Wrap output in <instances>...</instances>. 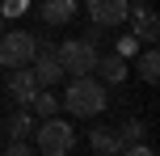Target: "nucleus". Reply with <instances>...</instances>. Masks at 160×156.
Returning <instances> with one entry per match:
<instances>
[{"label":"nucleus","mask_w":160,"mask_h":156,"mask_svg":"<svg viewBox=\"0 0 160 156\" xmlns=\"http://www.w3.org/2000/svg\"><path fill=\"white\" fill-rule=\"evenodd\" d=\"M0 127H4V135H8V139H30V135H34V114H25V110H13V114H8Z\"/></svg>","instance_id":"12"},{"label":"nucleus","mask_w":160,"mask_h":156,"mask_svg":"<svg viewBox=\"0 0 160 156\" xmlns=\"http://www.w3.org/2000/svg\"><path fill=\"white\" fill-rule=\"evenodd\" d=\"M25 8H30V0H0V13L4 17H21Z\"/></svg>","instance_id":"17"},{"label":"nucleus","mask_w":160,"mask_h":156,"mask_svg":"<svg viewBox=\"0 0 160 156\" xmlns=\"http://www.w3.org/2000/svg\"><path fill=\"white\" fill-rule=\"evenodd\" d=\"M105 101H110L105 97V84L88 72V76H72L68 80V93L59 97V110H68L72 118H97L105 110Z\"/></svg>","instance_id":"1"},{"label":"nucleus","mask_w":160,"mask_h":156,"mask_svg":"<svg viewBox=\"0 0 160 156\" xmlns=\"http://www.w3.org/2000/svg\"><path fill=\"white\" fill-rule=\"evenodd\" d=\"M88 21H97V25H105V30H118L122 21H127V0H88Z\"/></svg>","instance_id":"7"},{"label":"nucleus","mask_w":160,"mask_h":156,"mask_svg":"<svg viewBox=\"0 0 160 156\" xmlns=\"http://www.w3.org/2000/svg\"><path fill=\"white\" fill-rule=\"evenodd\" d=\"M38 89H42V84L34 80L30 63H25V68H8V84H4V93L17 101V106H30V97H34Z\"/></svg>","instance_id":"8"},{"label":"nucleus","mask_w":160,"mask_h":156,"mask_svg":"<svg viewBox=\"0 0 160 156\" xmlns=\"http://www.w3.org/2000/svg\"><path fill=\"white\" fill-rule=\"evenodd\" d=\"M30 72H34V80H38L42 89H51V84L63 80V63H59V51L51 47V42H38V47H34Z\"/></svg>","instance_id":"5"},{"label":"nucleus","mask_w":160,"mask_h":156,"mask_svg":"<svg viewBox=\"0 0 160 156\" xmlns=\"http://www.w3.org/2000/svg\"><path fill=\"white\" fill-rule=\"evenodd\" d=\"M30 106H34V114H38V118L59 114V97H55V93H47V89H38V93H34V97H30Z\"/></svg>","instance_id":"15"},{"label":"nucleus","mask_w":160,"mask_h":156,"mask_svg":"<svg viewBox=\"0 0 160 156\" xmlns=\"http://www.w3.org/2000/svg\"><path fill=\"white\" fill-rule=\"evenodd\" d=\"M72 148H76V127L68 123V118H59V114L42 118V127L34 131V152H42V156H68Z\"/></svg>","instance_id":"2"},{"label":"nucleus","mask_w":160,"mask_h":156,"mask_svg":"<svg viewBox=\"0 0 160 156\" xmlns=\"http://www.w3.org/2000/svg\"><path fill=\"white\" fill-rule=\"evenodd\" d=\"M122 25H131V34H135L139 42H148V47L160 38V21H156V13H152V8H148V0L131 4V8H127V21H122Z\"/></svg>","instance_id":"6"},{"label":"nucleus","mask_w":160,"mask_h":156,"mask_svg":"<svg viewBox=\"0 0 160 156\" xmlns=\"http://www.w3.org/2000/svg\"><path fill=\"white\" fill-rule=\"evenodd\" d=\"M55 51H59V63H63V76H88L93 63H97V55H101L88 38H68Z\"/></svg>","instance_id":"3"},{"label":"nucleus","mask_w":160,"mask_h":156,"mask_svg":"<svg viewBox=\"0 0 160 156\" xmlns=\"http://www.w3.org/2000/svg\"><path fill=\"white\" fill-rule=\"evenodd\" d=\"M148 135V123H139V118H131V123H122V131H118V143H122V152H131L139 139Z\"/></svg>","instance_id":"14"},{"label":"nucleus","mask_w":160,"mask_h":156,"mask_svg":"<svg viewBox=\"0 0 160 156\" xmlns=\"http://www.w3.org/2000/svg\"><path fill=\"white\" fill-rule=\"evenodd\" d=\"M127 55H118V51H110V55H97V63H93V76L101 84H122L127 80Z\"/></svg>","instance_id":"9"},{"label":"nucleus","mask_w":160,"mask_h":156,"mask_svg":"<svg viewBox=\"0 0 160 156\" xmlns=\"http://www.w3.org/2000/svg\"><path fill=\"white\" fill-rule=\"evenodd\" d=\"M4 152H8V156H30V152H34V139H8Z\"/></svg>","instance_id":"16"},{"label":"nucleus","mask_w":160,"mask_h":156,"mask_svg":"<svg viewBox=\"0 0 160 156\" xmlns=\"http://www.w3.org/2000/svg\"><path fill=\"white\" fill-rule=\"evenodd\" d=\"M38 17H42L47 25H72L76 0H42V4H38Z\"/></svg>","instance_id":"10"},{"label":"nucleus","mask_w":160,"mask_h":156,"mask_svg":"<svg viewBox=\"0 0 160 156\" xmlns=\"http://www.w3.org/2000/svg\"><path fill=\"white\" fill-rule=\"evenodd\" d=\"M38 38L25 30H0V68H25L34 59Z\"/></svg>","instance_id":"4"},{"label":"nucleus","mask_w":160,"mask_h":156,"mask_svg":"<svg viewBox=\"0 0 160 156\" xmlns=\"http://www.w3.org/2000/svg\"><path fill=\"white\" fill-rule=\"evenodd\" d=\"M135 51H139V38H135V34H122V38H118V55H135Z\"/></svg>","instance_id":"18"},{"label":"nucleus","mask_w":160,"mask_h":156,"mask_svg":"<svg viewBox=\"0 0 160 156\" xmlns=\"http://www.w3.org/2000/svg\"><path fill=\"white\" fill-rule=\"evenodd\" d=\"M135 59H139V76H143L148 84H156L160 80V51H156V42L148 51H135Z\"/></svg>","instance_id":"13"},{"label":"nucleus","mask_w":160,"mask_h":156,"mask_svg":"<svg viewBox=\"0 0 160 156\" xmlns=\"http://www.w3.org/2000/svg\"><path fill=\"white\" fill-rule=\"evenodd\" d=\"M88 148H93L97 156H118V152H122L118 131H110V127H93V131H88Z\"/></svg>","instance_id":"11"},{"label":"nucleus","mask_w":160,"mask_h":156,"mask_svg":"<svg viewBox=\"0 0 160 156\" xmlns=\"http://www.w3.org/2000/svg\"><path fill=\"white\" fill-rule=\"evenodd\" d=\"M4 21H8V17H4V13H0V25H4Z\"/></svg>","instance_id":"20"},{"label":"nucleus","mask_w":160,"mask_h":156,"mask_svg":"<svg viewBox=\"0 0 160 156\" xmlns=\"http://www.w3.org/2000/svg\"><path fill=\"white\" fill-rule=\"evenodd\" d=\"M127 4H139V0H127Z\"/></svg>","instance_id":"21"},{"label":"nucleus","mask_w":160,"mask_h":156,"mask_svg":"<svg viewBox=\"0 0 160 156\" xmlns=\"http://www.w3.org/2000/svg\"><path fill=\"white\" fill-rule=\"evenodd\" d=\"M105 34H110V30H105V25H97V21H88V30L80 34V38H88V42H93V47H97V42H101Z\"/></svg>","instance_id":"19"}]
</instances>
